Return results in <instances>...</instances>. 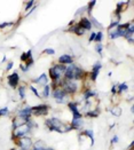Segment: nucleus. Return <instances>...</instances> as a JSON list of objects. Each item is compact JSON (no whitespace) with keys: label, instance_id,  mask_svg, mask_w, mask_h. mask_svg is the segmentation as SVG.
Masks as SVG:
<instances>
[{"label":"nucleus","instance_id":"nucleus-1","mask_svg":"<svg viewBox=\"0 0 134 150\" xmlns=\"http://www.w3.org/2000/svg\"><path fill=\"white\" fill-rule=\"evenodd\" d=\"M45 126L48 128L49 131H54V132H57V133H67V132H70L72 128L70 124H67V123H63L61 119L56 118V117H52L47 119L45 122Z\"/></svg>","mask_w":134,"mask_h":150},{"label":"nucleus","instance_id":"nucleus-2","mask_svg":"<svg viewBox=\"0 0 134 150\" xmlns=\"http://www.w3.org/2000/svg\"><path fill=\"white\" fill-rule=\"evenodd\" d=\"M85 76L86 72L83 70V68L72 63L69 67H67V70L64 72V79H67V80H80Z\"/></svg>","mask_w":134,"mask_h":150},{"label":"nucleus","instance_id":"nucleus-3","mask_svg":"<svg viewBox=\"0 0 134 150\" xmlns=\"http://www.w3.org/2000/svg\"><path fill=\"white\" fill-rule=\"evenodd\" d=\"M67 70V65L61 64V63H56L54 64L50 69H49V77L53 81H56V80H60L62 79V77L64 76V72Z\"/></svg>","mask_w":134,"mask_h":150},{"label":"nucleus","instance_id":"nucleus-4","mask_svg":"<svg viewBox=\"0 0 134 150\" xmlns=\"http://www.w3.org/2000/svg\"><path fill=\"white\" fill-rule=\"evenodd\" d=\"M61 88L67 93V94H74L78 89H79V84L78 80H67V79H62Z\"/></svg>","mask_w":134,"mask_h":150},{"label":"nucleus","instance_id":"nucleus-5","mask_svg":"<svg viewBox=\"0 0 134 150\" xmlns=\"http://www.w3.org/2000/svg\"><path fill=\"white\" fill-rule=\"evenodd\" d=\"M31 127L28 125V124H24V125H21L16 128L13 129L12 133V140H17L20 138H24V137H28L30 133H31Z\"/></svg>","mask_w":134,"mask_h":150},{"label":"nucleus","instance_id":"nucleus-6","mask_svg":"<svg viewBox=\"0 0 134 150\" xmlns=\"http://www.w3.org/2000/svg\"><path fill=\"white\" fill-rule=\"evenodd\" d=\"M53 98L55 99L56 103L63 104V103L68 102V100H69V94H67L61 87H56L54 88V91H53Z\"/></svg>","mask_w":134,"mask_h":150},{"label":"nucleus","instance_id":"nucleus-7","mask_svg":"<svg viewBox=\"0 0 134 150\" xmlns=\"http://www.w3.org/2000/svg\"><path fill=\"white\" fill-rule=\"evenodd\" d=\"M15 142H16V144L20 147V149H23V150H30L32 148V146H33L32 140H31V138H29V137L17 139Z\"/></svg>","mask_w":134,"mask_h":150},{"label":"nucleus","instance_id":"nucleus-8","mask_svg":"<svg viewBox=\"0 0 134 150\" xmlns=\"http://www.w3.org/2000/svg\"><path fill=\"white\" fill-rule=\"evenodd\" d=\"M49 105L47 104H39L32 107V116H46L48 113Z\"/></svg>","mask_w":134,"mask_h":150},{"label":"nucleus","instance_id":"nucleus-9","mask_svg":"<svg viewBox=\"0 0 134 150\" xmlns=\"http://www.w3.org/2000/svg\"><path fill=\"white\" fill-rule=\"evenodd\" d=\"M17 116L23 117V118L26 119V122H29V120L31 119V117H32V107H30V105H24L22 109L18 110Z\"/></svg>","mask_w":134,"mask_h":150},{"label":"nucleus","instance_id":"nucleus-10","mask_svg":"<svg viewBox=\"0 0 134 150\" xmlns=\"http://www.w3.org/2000/svg\"><path fill=\"white\" fill-rule=\"evenodd\" d=\"M7 81H8V85L12 88H16L18 86V83H20V76H18V74L16 71L13 72L12 75H9L7 77Z\"/></svg>","mask_w":134,"mask_h":150},{"label":"nucleus","instance_id":"nucleus-11","mask_svg":"<svg viewBox=\"0 0 134 150\" xmlns=\"http://www.w3.org/2000/svg\"><path fill=\"white\" fill-rule=\"evenodd\" d=\"M68 108L71 110L73 118H82L83 117V115L80 113L79 109H78V103L77 102H68Z\"/></svg>","mask_w":134,"mask_h":150},{"label":"nucleus","instance_id":"nucleus-12","mask_svg":"<svg viewBox=\"0 0 134 150\" xmlns=\"http://www.w3.org/2000/svg\"><path fill=\"white\" fill-rule=\"evenodd\" d=\"M133 33H134V23L133 22H131L130 25H128V28H127V31H126L125 36H124V37L126 38V40H128L130 44H133V40H134Z\"/></svg>","mask_w":134,"mask_h":150},{"label":"nucleus","instance_id":"nucleus-13","mask_svg":"<svg viewBox=\"0 0 134 150\" xmlns=\"http://www.w3.org/2000/svg\"><path fill=\"white\" fill-rule=\"evenodd\" d=\"M78 25L80 26V28H83L85 31H89L91 29H92V23H91V20L89 18H87V17H82L80 18V22L78 23Z\"/></svg>","mask_w":134,"mask_h":150},{"label":"nucleus","instance_id":"nucleus-14","mask_svg":"<svg viewBox=\"0 0 134 150\" xmlns=\"http://www.w3.org/2000/svg\"><path fill=\"white\" fill-rule=\"evenodd\" d=\"M70 125H71V128H72V129L79 131V129L83 128V126H84V120H83V118H72Z\"/></svg>","mask_w":134,"mask_h":150},{"label":"nucleus","instance_id":"nucleus-15","mask_svg":"<svg viewBox=\"0 0 134 150\" xmlns=\"http://www.w3.org/2000/svg\"><path fill=\"white\" fill-rule=\"evenodd\" d=\"M59 63L64 64V65H67V64L70 65V64L73 63L72 56H70V55H68V54H63V55H61V56L59 57Z\"/></svg>","mask_w":134,"mask_h":150},{"label":"nucleus","instance_id":"nucleus-16","mask_svg":"<svg viewBox=\"0 0 134 150\" xmlns=\"http://www.w3.org/2000/svg\"><path fill=\"white\" fill-rule=\"evenodd\" d=\"M24 124H26V119L23 118V117H21V116H16L13 119V129L16 128V127H18V126L24 125Z\"/></svg>","mask_w":134,"mask_h":150},{"label":"nucleus","instance_id":"nucleus-17","mask_svg":"<svg viewBox=\"0 0 134 150\" xmlns=\"http://www.w3.org/2000/svg\"><path fill=\"white\" fill-rule=\"evenodd\" d=\"M46 144H45V142L44 141H41V140H38L36 141L35 143H33V146H32V149L31 150H46Z\"/></svg>","mask_w":134,"mask_h":150},{"label":"nucleus","instance_id":"nucleus-18","mask_svg":"<svg viewBox=\"0 0 134 150\" xmlns=\"http://www.w3.org/2000/svg\"><path fill=\"white\" fill-rule=\"evenodd\" d=\"M36 84H40V85H43V86H45V85H47V83H48V78H47V76L45 75V74H43V75H40L37 79L33 80Z\"/></svg>","mask_w":134,"mask_h":150},{"label":"nucleus","instance_id":"nucleus-19","mask_svg":"<svg viewBox=\"0 0 134 150\" xmlns=\"http://www.w3.org/2000/svg\"><path fill=\"white\" fill-rule=\"evenodd\" d=\"M33 57H32V50H29L26 53H23L22 55H21V61L22 62H28V61H30V60H32Z\"/></svg>","mask_w":134,"mask_h":150},{"label":"nucleus","instance_id":"nucleus-20","mask_svg":"<svg viewBox=\"0 0 134 150\" xmlns=\"http://www.w3.org/2000/svg\"><path fill=\"white\" fill-rule=\"evenodd\" d=\"M82 134L91 139V146H94V133H93L92 129H87L85 132H82Z\"/></svg>","mask_w":134,"mask_h":150},{"label":"nucleus","instance_id":"nucleus-21","mask_svg":"<svg viewBox=\"0 0 134 150\" xmlns=\"http://www.w3.org/2000/svg\"><path fill=\"white\" fill-rule=\"evenodd\" d=\"M109 111L113 116H117V117H119L121 115H122V109L119 108V107H117V105H115L113 108H111V109H109Z\"/></svg>","mask_w":134,"mask_h":150},{"label":"nucleus","instance_id":"nucleus-22","mask_svg":"<svg viewBox=\"0 0 134 150\" xmlns=\"http://www.w3.org/2000/svg\"><path fill=\"white\" fill-rule=\"evenodd\" d=\"M83 95H84L83 98H84V99L87 101V100H89L91 98H94L96 94H95V92H93V91H91V89H87V91H86V92L84 93V94H83Z\"/></svg>","mask_w":134,"mask_h":150},{"label":"nucleus","instance_id":"nucleus-23","mask_svg":"<svg viewBox=\"0 0 134 150\" xmlns=\"http://www.w3.org/2000/svg\"><path fill=\"white\" fill-rule=\"evenodd\" d=\"M99 115H100V110L99 109H96V110H89V111L86 112V116L89 117V118H96V117H99Z\"/></svg>","mask_w":134,"mask_h":150},{"label":"nucleus","instance_id":"nucleus-24","mask_svg":"<svg viewBox=\"0 0 134 150\" xmlns=\"http://www.w3.org/2000/svg\"><path fill=\"white\" fill-rule=\"evenodd\" d=\"M25 89H26L25 85H22V86H18L17 87V91H18V94H20L21 100H24L25 99Z\"/></svg>","mask_w":134,"mask_h":150},{"label":"nucleus","instance_id":"nucleus-25","mask_svg":"<svg viewBox=\"0 0 134 150\" xmlns=\"http://www.w3.org/2000/svg\"><path fill=\"white\" fill-rule=\"evenodd\" d=\"M49 93H50V86L49 85H45L44 86V89H43V96L45 99H47L49 96Z\"/></svg>","mask_w":134,"mask_h":150},{"label":"nucleus","instance_id":"nucleus-26","mask_svg":"<svg viewBox=\"0 0 134 150\" xmlns=\"http://www.w3.org/2000/svg\"><path fill=\"white\" fill-rule=\"evenodd\" d=\"M117 89H118V94H122L124 91H127L128 89V86H127L126 83H123V84L117 86Z\"/></svg>","mask_w":134,"mask_h":150},{"label":"nucleus","instance_id":"nucleus-27","mask_svg":"<svg viewBox=\"0 0 134 150\" xmlns=\"http://www.w3.org/2000/svg\"><path fill=\"white\" fill-rule=\"evenodd\" d=\"M95 4H96V1H89V2H88V5L86 6V13H87V14H91L92 8L95 6Z\"/></svg>","mask_w":134,"mask_h":150},{"label":"nucleus","instance_id":"nucleus-28","mask_svg":"<svg viewBox=\"0 0 134 150\" xmlns=\"http://www.w3.org/2000/svg\"><path fill=\"white\" fill-rule=\"evenodd\" d=\"M91 23H92V25L96 26L98 29H103L102 24H101V23H99L98 21H96V18H94V17H91Z\"/></svg>","mask_w":134,"mask_h":150},{"label":"nucleus","instance_id":"nucleus-29","mask_svg":"<svg viewBox=\"0 0 134 150\" xmlns=\"http://www.w3.org/2000/svg\"><path fill=\"white\" fill-rule=\"evenodd\" d=\"M102 38H103V33H102V31H99L95 33V39H94V41H96V42H101L102 41Z\"/></svg>","mask_w":134,"mask_h":150},{"label":"nucleus","instance_id":"nucleus-30","mask_svg":"<svg viewBox=\"0 0 134 150\" xmlns=\"http://www.w3.org/2000/svg\"><path fill=\"white\" fill-rule=\"evenodd\" d=\"M95 50H96V53H99L100 55H102V52H103V45H102L101 42L96 44V46H95Z\"/></svg>","mask_w":134,"mask_h":150},{"label":"nucleus","instance_id":"nucleus-31","mask_svg":"<svg viewBox=\"0 0 134 150\" xmlns=\"http://www.w3.org/2000/svg\"><path fill=\"white\" fill-rule=\"evenodd\" d=\"M30 89H31V91H32V93H33V94H35V95H36L37 98H39V99H40V98H41V95H39V93H38V89H37V88L35 87V86H33V85H30Z\"/></svg>","mask_w":134,"mask_h":150},{"label":"nucleus","instance_id":"nucleus-32","mask_svg":"<svg viewBox=\"0 0 134 150\" xmlns=\"http://www.w3.org/2000/svg\"><path fill=\"white\" fill-rule=\"evenodd\" d=\"M33 5H35V1H28V2H26V5H25V11H28V9L32 8V7H33Z\"/></svg>","mask_w":134,"mask_h":150},{"label":"nucleus","instance_id":"nucleus-33","mask_svg":"<svg viewBox=\"0 0 134 150\" xmlns=\"http://www.w3.org/2000/svg\"><path fill=\"white\" fill-rule=\"evenodd\" d=\"M44 53L45 54H48V55H54L55 54V50H53V48H46V50H44Z\"/></svg>","mask_w":134,"mask_h":150},{"label":"nucleus","instance_id":"nucleus-34","mask_svg":"<svg viewBox=\"0 0 134 150\" xmlns=\"http://www.w3.org/2000/svg\"><path fill=\"white\" fill-rule=\"evenodd\" d=\"M0 112H1V116H7L9 113V110H8V108H2V109H0Z\"/></svg>","mask_w":134,"mask_h":150},{"label":"nucleus","instance_id":"nucleus-35","mask_svg":"<svg viewBox=\"0 0 134 150\" xmlns=\"http://www.w3.org/2000/svg\"><path fill=\"white\" fill-rule=\"evenodd\" d=\"M118 141H119V138H118L117 135H115L113 138L111 139V141H110V143H111V144H115V143H117Z\"/></svg>","mask_w":134,"mask_h":150},{"label":"nucleus","instance_id":"nucleus-36","mask_svg":"<svg viewBox=\"0 0 134 150\" xmlns=\"http://www.w3.org/2000/svg\"><path fill=\"white\" fill-rule=\"evenodd\" d=\"M95 33H96V32H92V33H91V36L88 38V41H89V42H91V41H94V39H95Z\"/></svg>","mask_w":134,"mask_h":150},{"label":"nucleus","instance_id":"nucleus-37","mask_svg":"<svg viewBox=\"0 0 134 150\" xmlns=\"http://www.w3.org/2000/svg\"><path fill=\"white\" fill-rule=\"evenodd\" d=\"M117 86H118V84H117V85H113L112 88H111V93H112L113 95H116V93H117Z\"/></svg>","mask_w":134,"mask_h":150},{"label":"nucleus","instance_id":"nucleus-38","mask_svg":"<svg viewBox=\"0 0 134 150\" xmlns=\"http://www.w3.org/2000/svg\"><path fill=\"white\" fill-rule=\"evenodd\" d=\"M21 70H22L23 72H28V71H29V68H28L26 65H24V64H21Z\"/></svg>","mask_w":134,"mask_h":150},{"label":"nucleus","instance_id":"nucleus-39","mask_svg":"<svg viewBox=\"0 0 134 150\" xmlns=\"http://www.w3.org/2000/svg\"><path fill=\"white\" fill-rule=\"evenodd\" d=\"M13 65H14V62H12V61H11V62L7 64V68H6V70H11V69L13 68Z\"/></svg>","mask_w":134,"mask_h":150},{"label":"nucleus","instance_id":"nucleus-40","mask_svg":"<svg viewBox=\"0 0 134 150\" xmlns=\"http://www.w3.org/2000/svg\"><path fill=\"white\" fill-rule=\"evenodd\" d=\"M46 150H54L53 148H46Z\"/></svg>","mask_w":134,"mask_h":150},{"label":"nucleus","instance_id":"nucleus-41","mask_svg":"<svg viewBox=\"0 0 134 150\" xmlns=\"http://www.w3.org/2000/svg\"><path fill=\"white\" fill-rule=\"evenodd\" d=\"M11 150H16V149H14V148H13V149H11Z\"/></svg>","mask_w":134,"mask_h":150},{"label":"nucleus","instance_id":"nucleus-42","mask_svg":"<svg viewBox=\"0 0 134 150\" xmlns=\"http://www.w3.org/2000/svg\"><path fill=\"white\" fill-rule=\"evenodd\" d=\"M0 117H1V112H0Z\"/></svg>","mask_w":134,"mask_h":150},{"label":"nucleus","instance_id":"nucleus-43","mask_svg":"<svg viewBox=\"0 0 134 150\" xmlns=\"http://www.w3.org/2000/svg\"><path fill=\"white\" fill-rule=\"evenodd\" d=\"M20 150H23V149H20Z\"/></svg>","mask_w":134,"mask_h":150}]
</instances>
